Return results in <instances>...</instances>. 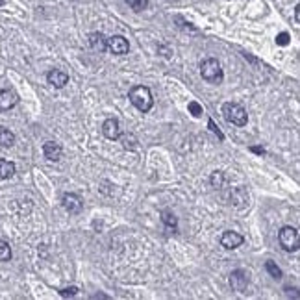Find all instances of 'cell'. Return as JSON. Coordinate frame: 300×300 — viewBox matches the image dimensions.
<instances>
[{"instance_id": "6da1fadb", "label": "cell", "mask_w": 300, "mask_h": 300, "mask_svg": "<svg viewBox=\"0 0 300 300\" xmlns=\"http://www.w3.org/2000/svg\"><path fill=\"white\" fill-rule=\"evenodd\" d=\"M128 99L132 102L135 108L139 109L141 113H147L152 109L154 106V99H152V93H150L149 87H145V85H135L132 87V91L128 93Z\"/></svg>"}, {"instance_id": "ffe728a7", "label": "cell", "mask_w": 300, "mask_h": 300, "mask_svg": "<svg viewBox=\"0 0 300 300\" xmlns=\"http://www.w3.org/2000/svg\"><path fill=\"white\" fill-rule=\"evenodd\" d=\"M209 182H211L213 187H223V183H225V175H223L221 171H215V173L211 175V178H209Z\"/></svg>"}, {"instance_id": "603a6c76", "label": "cell", "mask_w": 300, "mask_h": 300, "mask_svg": "<svg viewBox=\"0 0 300 300\" xmlns=\"http://www.w3.org/2000/svg\"><path fill=\"white\" fill-rule=\"evenodd\" d=\"M76 293H78V287H69V289L61 291V297H75Z\"/></svg>"}, {"instance_id": "4fadbf2b", "label": "cell", "mask_w": 300, "mask_h": 300, "mask_svg": "<svg viewBox=\"0 0 300 300\" xmlns=\"http://www.w3.org/2000/svg\"><path fill=\"white\" fill-rule=\"evenodd\" d=\"M89 45H91L93 50H99V52L108 50V39L104 37V33H100V32H93L91 35H89Z\"/></svg>"}, {"instance_id": "30bf717a", "label": "cell", "mask_w": 300, "mask_h": 300, "mask_svg": "<svg viewBox=\"0 0 300 300\" xmlns=\"http://www.w3.org/2000/svg\"><path fill=\"white\" fill-rule=\"evenodd\" d=\"M19 99H17V95L11 89H4V91H0V109L2 111H8L15 106Z\"/></svg>"}, {"instance_id": "8992f818", "label": "cell", "mask_w": 300, "mask_h": 300, "mask_svg": "<svg viewBox=\"0 0 300 300\" xmlns=\"http://www.w3.org/2000/svg\"><path fill=\"white\" fill-rule=\"evenodd\" d=\"M230 285H232L233 291L245 293L247 285H249V275H247L245 271H241V269L233 271L232 275H230Z\"/></svg>"}, {"instance_id": "44dd1931", "label": "cell", "mask_w": 300, "mask_h": 300, "mask_svg": "<svg viewBox=\"0 0 300 300\" xmlns=\"http://www.w3.org/2000/svg\"><path fill=\"white\" fill-rule=\"evenodd\" d=\"M187 108H189V111H191L193 117H202V115H204V109H202V106H200L199 102H189V104H187Z\"/></svg>"}, {"instance_id": "8fae6325", "label": "cell", "mask_w": 300, "mask_h": 300, "mask_svg": "<svg viewBox=\"0 0 300 300\" xmlns=\"http://www.w3.org/2000/svg\"><path fill=\"white\" fill-rule=\"evenodd\" d=\"M47 80H49L50 85H54V87H65L67 82H69V76L63 73V71H50L49 75H47Z\"/></svg>"}, {"instance_id": "d6986e66", "label": "cell", "mask_w": 300, "mask_h": 300, "mask_svg": "<svg viewBox=\"0 0 300 300\" xmlns=\"http://www.w3.org/2000/svg\"><path fill=\"white\" fill-rule=\"evenodd\" d=\"M128 6L133 9V11H143V9L149 6V0H126Z\"/></svg>"}, {"instance_id": "cb8c5ba5", "label": "cell", "mask_w": 300, "mask_h": 300, "mask_svg": "<svg viewBox=\"0 0 300 300\" xmlns=\"http://www.w3.org/2000/svg\"><path fill=\"white\" fill-rule=\"evenodd\" d=\"M209 128H211V132L217 133V135H219V137L223 139V133H221V130H219V128L215 126V123H213V121H209Z\"/></svg>"}, {"instance_id": "3957f363", "label": "cell", "mask_w": 300, "mask_h": 300, "mask_svg": "<svg viewBox=\"0 0 300 300\" xmlns=\"http://www.w3.org/2000/svg\"><path fill=\"white\" fill-rule=\"evenodd\" d=\"M223 113L228 123H232L235 126H245L249 123V115H247V109L239 106V104H233V102H226L223 106Z\"/></svg>"}, {"instance_id": "2e32d148", "label": "cell", "mask_w": 300, "mask_h": 300, "mask_svg": "<svg viewBox=\"0 0 300 300\" xmlns=\"http://www.w3.org/2000/svg\"><path fill=\"white\" fill-rule=\"evenodd\" d=\"M161 221H163V225H165L169 230H176L178 219L175 217V213H171V211H163V213H161Z\"/></svg>"}, {"instance_id": "ac0fdd59", "label": "cell", "mask_w": 300, "mask_h": 300, "mask_svg": "<svg viewBox=\"0 0 300 300\" xmlns=\"http://www.w3.org/2000/svg\"><path fill=\"white\" fill-rule=\"evenodd\" d=\"M265 269H267V273L273 276V278H276V280L282 278V269H280L278 265H275V261H267Z\"/></svg>"}, {"instance_id": "277c9868", "label": "cell", "mask_w": 300, "mask_h": 300, "mask_svg": "<svg viewBox=\"0 0 300 300\" xmlns=\"http://www.w3.org/2000/svg\"><path fill=\"white\" fill-rule=\"evenodd\" d=\"M278 241L282 245V249L287 252L299 250V230L295 226H283L278 233Z\"/></svg>"}, {"instance_id": "5b68a950", "label": "cell", "mask_w": 300, "mask_h": 300, "mask_svg": "<svg viewBox=\"0 0 300 300\" xmlns=\"http://www.w3.org/2000/svg\"><path fill=\"white\" fill-rule=\"evenodd\" d=\"M108 50L115 56H125L130 50V45H128V41L123 35H113V37L108 39Z\"/></svg>"}, {"instance_id": "7c38bea8", "label": "cell", "mask_w": 300, "mask_h": 300, "mask_svg": "<svg viewBox=\"0 0 300 300\" xmlns=\"http://www.w3.org/2000/svg\"><path fill=\"white\" fill-rule=\"evenodd\" d=\"M43 152H45V158L49 161H58L61 158V147L54 141H47L45 147H43Z\"/></svg>"}, {"instance_id": "7402d4cb", "label": "cell", "mask_w": 300, "mask_h": 300, "mask_svg": "<svg viewBox=\"0 0 300 300\" xmlns=\"http://www.w3.org/2000/svg\"><path fill=\"white\" fill-rule=\"evenodd\" d=\"M276 43H278L280 47H285V45L289 43V33H287V32L278 33V37H276Z\"/></svg>"}, {"instance_id": "52a82bcc", "label": "cell", "mask_w": 300, "mask_h": 300, "mask_svg": "<svg viewBox=\"0 0 300 300\" xmlns=\"http://www.w3.org/2000/svg\"><path fill=\"white\" fill-rule=\"evenodd\" d=\"M63 208L69 213H80L83 208V200L76 193H67V195H63Z\"/></svg>"}, {"instance_id": "5bb4252c", "label": "cell", "mask_w": 300, "mask_h": 300, "mask_svg": "<svg viewBox=\"0 0 300 300\" xmlns=\"http://www.w3.org/2000/svg\"><path fill=\"white\" fill-rule=\"evenodd\" d=\"M15 175V163H11L8 159H0V178L8 180Z\"/></svg>"}, {"instance_id": "9c48e42d", "label": "cell", "mask_w": 300, "mask_h": 300, "mask_svg": "<svg viewBox=\"0 0 300 300\" xmlns=\"http://www.w3.org/2000/svg\"><path fill=\"white\" fill-rule=\"evenodd\" d=\"M102 133L108 137L109 141H115L121 137V126H119V121L117 119H108L104 125H102Z\"/></svg>"}, {"instance_id": "7a4b0ae2", "label": "cell", "mask_w": 300, "mask_h": 300, "mask_svg": "<svg viewBox=\"0 0 300 300\" xmlns=\"http://www.w3.org/2000/svg\"><path fill=\"white\" fill-rule=\"evenodd\" d=\"M200 75L206 82L211 83H221L223 82V69L221 63L215 58H208L200 63Z\"/></svg>"}, {"instance_id": "ba28073f", "label": "cell", "mask_w": 300, "mask_h": 300, "mask_svg": "<svg viewBox=\"0 0 300 300\" xmlns=\"http://www.w3.org/2000/svg\"><path fill=\"white\" fill-rule=\"evenodd\" d=\"M243 241H245V237L237 232H225L223 233V237H221V245H223L226 250H233V249H237V247H241Z\"/></svg>"}, {"instance_id": "9a60e30c", "label": "cell", "mask_w": 300, "mask_h": 300, "mask_svg": "<svg viewBox=\"0 0 300 300\" xmlns=\"http://www.w3.org/2000/svg\"><path fill=\"white\" fill-rule=\"evenodd\" d=\"M13 143H15V135L9 132L8 128H0V145L8 149Z\"/></svg>"}, {"instance_id": "d4e9b609", "label": "cell", "mask_w": 300, "mask_h": 300, "mask_svg": "<svg viewBox=\"0 0 300 300\" xmlns=\"http://www.w3.org/2000/svg\"><path fill=\"white\" fill-rule=\"evenodd\" d=\"M252 150H254V152H258V154H263V149H258V147H254Z\"/></svg>"}, {"instance_id": "e0dca14e", "label": "cell", "mask_w": 300, "mask_h": 300, "mask_svg": "<svg viewBox=\"0 0 300 300\" xmlns=\"http://www.w3.org/2000/svg\"><path fill=\"white\" fill-rule=\"evenodd\" d=\"M11 259V247L8 241L0 239V261H9Z\"/></svg>"}]
</instances>
